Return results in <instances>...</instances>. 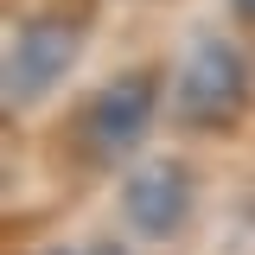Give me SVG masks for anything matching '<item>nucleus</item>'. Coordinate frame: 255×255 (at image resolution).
I'll return each instance as SVG.
<instances>
[{"label": "nucleus", "mask_w": 255, "mask_h": 255, "mask_svg": "<svg viewBox=\"0 0 255 255\" xmlns=\"http://www.w3.org/2000/svg\"><path fill=\"white\" fill-rule=\"evenodd\" d=\"M172 102L198 128H230L249 109V64L236 58L223 38H198V45H185V58H179Z\"/></svg>", "instance_id": "f257e3e1"}, {"label": "nucleus", "mask_w": 255, "mask_h": 255, "mask_svg": "<svg viewBox=\"0 0 255 255\" xmlns=\"http://www.w3.org/2000/svg\"><path fill=\"white\" fill-rule=\"evenodd\" d=\"M83 51V38L58 19H32L13 32V51H6V102L26 109L45 90H58V77H70V64Z\"/></svg>", "instance_id": "f03ea898"}, {"label": "nucleus", "mask_w": 255, "mask_h": 255, "mask_svg": "<svg viewBox=\"0 0 255 255\" xmlns=\"http://www.w3.org/2000/svg\"><path fill=\"white\" fill-rule=\"evenodd\" d=\"M122 211L128 223L147 236V243H166L185 230V211H191V172L179 159H140L122 185Z\"/></svg>", "instance_id": "7ed1b4c3"}, {"label": "nucleus", "mask_w": 255, "mask_h": 255, "mask_svg": "<svg viewBox=\"0 0 255 255\" xmlns=\"http://www.w3.org/2000/svg\"><path fill=\"white\" fill-rule=\"evenodd\" d=\"M90 140L102 153H128V147H140V134L153 122V77H140V70H122V77H109L102 90L90 96Z\"/></svg>", "instance_id": "20e7f679"}, {"label": "nucleus", "mask_w": 255, "mask_h": 255, "mask_svg": "<svg viewBox=\"0 0 255 255\" xmlns=\"http://www.w3.org/2000/svg\"><path fill=\"white\" fill-rule=\"evenodd\" d=\"M230 6H236V13H243V19H255V0H230Z\"/></svg>", "instance_id": "39448f33"}, {"label": "nucleus", "mask_w": 255, "mask_h": 255, "mask_svg": "<svg viewBox=\"0 0 255 255\" xmlns=\"http://www.w3.org/2000/svg\"><path fill=\"white\" fill-rule=\"evenodd\" d=\"M90 255H122V249H115V243H96V249H90Z\"/></svg>", "instance_id": "423d86ee"}, {"label": "nucleus", "mask_w": 255, "mask_h": 255, "mask_svg": "<svg viewBox=\"0 0 255 255\" xmlns=\"http://www.w3.org/2000/svg\"><path fill=\"white\" fill-rule=\"evenodd\" d=\"M51 255H64V249H51Z\"/></svg>", "instance_id": "0eeeda50"}]
</instances>
